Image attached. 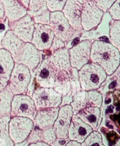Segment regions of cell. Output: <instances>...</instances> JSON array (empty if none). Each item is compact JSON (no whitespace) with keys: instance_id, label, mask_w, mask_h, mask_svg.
I'll return each instance as SVG.
<instances>
[{"instance_id":"6da1fadb","label":"cell","mask_w":120,"mask_h":146,"mask_svg":"<svg viewBox=\"0 0 120 146\" xmlns=\"http://www.w3.org/2000/svg\"><path fill=\"white\" fill-rule=\"evenodd\" d=\"M90 62L102 67L108 76L111 75L119 67V50L110 43L95 40L91 45Z\"/></svg>"},{"instance_id":"7a4b0ae2","label":"cell","mask_w":120,"mask_h":146,"mask_svg":"<svg viewBox=\"0 0 120 146\" xmlns=\"http://www.w3.org/2000/svg\"><path fill=\"white\" fill-rule=\"evenodd\" d=\"M79 80L82 90H98L107 79L108 75L98 64L89 62L78 70Z\"/></svg>"},{"instance_id":"3957f363","label":"cell","mask_w":120,"mask_h":146,"mask_svg":"<svg viewBox=\"0 0 120 146\" xmlns=\"http://www.w3.org/2000/svg\"><path fill=\"white\" fill-rule=\"evenodd\" d=\"M31 79L30 70L22 64L15 63L8 86L14 95L24 94L27 91Z\"/></svg>"},{"instance_id":"277c9868","label":"cell","mask_w":120,"mask_h":146,"mask_svg":"<svg viewBox=\"0 0 120 146\" xmlns=\"http://www.w3.org/2000/svg\"><path fill=\"white\" fill-rule=\"evenodd\" d=\"M102 103V95L98 90H82L75 92L72 96L70 103L73 113L76 114L80 110L88 107L100 108Z\"/></svg>"},{"instance_id":"5b68a950","label":"cell","mask_w":120,"mask_h":146,"mask_svg":"<svg viewBox=\"0 0 120 146\" xmlns=\"http://www.w3.org/2000/svg\"><path fill=\"white\" fill-rule=\"evenodd\" d=\"M34 127L33 120L28 117H11L8 123L9 135L15 144L25 141Z\"/></svg>"},{"instance_id":"8992f818","label":"cell","mask_w":120,"mask_h":146,"mask_svg":"<svg viewBox=\"0 0 120 146\" xmlns=\"http://www.w3.org/2000/svg\"><path fill=\"white\" fill-rule=\"evenodd\" d=\"M49 25L52 28L54 36L63 42H68L78 34L69 24L67 19L61 11L50 13Z\"/></svg>"},{"instance_id":"52a82bcc","label":"cell","mask_w":120,"mask_h":146,"mask_svg":"<svg viewBox=\"0 0 120 146\" xmlns=\"http://www.w3.org/2000/svg\"><path fill=\"white\" fill-rule=\"evenodd\" d=\"M37 109L32 97L24 94L14 95L11 104L10 117L20 116L33 120Z\"/></svg>"},{"instance_id":"ba28073f","label":"cell","mask_w":120,"mask_h":146,"mask_svg":"<svg viewBox=\"0 0 120 146\" xmlns=\"http://www.w3.org/2000/svg\"><path fill=\"white\" fill-rule=\"evenodd\" d=\"M32 98L37 109L59 107L62 96L57 92L53 88L38 87L35 89Z\"/></svg>"},{"instance_id":"9c48e42d","label":"cell","mask_w":120,"mask_h":146,"mask_svg":"<svg viewBox=\"0 0 120 146\" xmlns=\"http://www.w3.org/2000/svg\"><path fill=\"white\" fill-rule=\"evenodd\" d=\"M92 43L89 40H84L68 50L71 67L79 70L90 62Z\"/></svg>"},{"instance_id":"30bf717a","label":"cell","mask_w":120,"mask_h":146,"mask_svg":"<svg viewBox=\"0 0 120 146\" xmlns=\"http://www.w3.org/2000/svg\"><path fill=\"white\" fill-rule=\"evenodd\" d=\"M54 34L49 25L34 24V30L31 42L39 51L50 48Z\"/></svg>"},{"instance_id":"8fae6325","label":"cell","mask_w":120,"mask_h":146,"mask_svg":"<svg viewBox=\"0 0 120 146\" xmlns=\"http://www.w3.org/2000/svg\"><path fill=\"white\" fill-rule=\"evenodd\" d=\"M103 14L104 12L92 0L84 2L81 14L82 29L88 31L96 27L100 22Z\"/></svg>"},{"instance_id":"7c38bea8","label":"cell","mask_w":120,"mask_h":146,"mask_svg":"<svg viewBox=\"0 0 120 146\" xmlns=\"http://www.w3.org/2000/svg\"><path fill=\"white\" fill-rule=\"evenodd\" d=\"M57 68L49 58L44 59L37 66L35 81L38 87L53 88L55 81Z\"/></svg>"},{"instance_id":"4fadbf2b","label":"cell","mask_w":120,"mask_h":146,"mask_svg":"<svg viewBox=\"0 0 120 146\" xmlns=\"http://www.w3.org/2000/svg\"><path fill=\"white\" fill-rule=\"evenodd\" d=\"M74 115L70 104L59 107L58 116L53 124V128L58 138H68V129Z\"/></svg>"},{"instance_id":"5bb4252c","label":"cell","mask_w":120,"mask_h":146,"mask_svg":"<svg viewBox=\"0 0 120 146\" xmlns=\"http://www.w3.org/2000/svg\"><path fill=\"white\" fill-rule=\"evenodd\" d=\"M83 3V0H67L62 10L70 26L77 31L82 29L81 14Z\"/></svg>"},{"instance_id":"9a60e30c","label":"cell","mask_w":120,"mask_h":146,"mask_svg":"<svg viewBox=\"0 0 120 146\" xmlns=\"http://www.w3.org/2000/svg\"><path fill=\"white\" fill-rule=\"evenodd\" d=\"M35 22L32 17L26 14L19 19L10 22L11 30L24 42H31L34 30Z\"/></svg>"},{"instance_id":"2e32d148","label":"cell","mask_w":120,"mask_h":146,"mask_svg":"<svg viewBox=\"0 0 120 146\" xmlns=\"http://www.w3.org/2000/svg\"><path fill=\"white\" fill-rule=\"evenodd\" d=\"M93 130L91 126L74 114L68 129V138L70 140L82 143Z\"/></svg>"},{"instance_id":"e0dca14e","label":"cell","mask_w":120,"mask_h":146,"mask_svg":"<svg viewBox=\"0 0 120 146\" xmlns=\"http://www.w3.org/2000/svg\"><path fill=\"white\" fill-rule=\"evenodd\" d=\"M25 43V42L16 36L11 30L6 33L1 42L2 48L10 52L14 63H17Z\"/></svg>"},{"instance_id":"ac0fdd59","label":"cell","mask_w":120,"mask_h":146,"mask_svg":"<svg viewBox=\"0 0 120 146\" xmlns=\"http://www.w3.org/2000/svg\"><path fill=\"white\" fill-rule=\"evenodd\" d=\"M40 52L31 43L25 42L24 48L15 63L22 64L27 66L31 71H33L40 64Z\"/></svg>"},{"instance_id":"d6986e66","label":"cell","mask_w":120,"mask_h":146,"mask_svg":"<svg viewBox=\"0 0 120 146\" xmlns=\"http://www.w3.org/2000/svg\"><path fill=\"white\" fill-rule=\"evenodd\" d=\"M59 107L38 110L33 120L34 126L44 130L53 127L58 116Z\"/></svg>"},{"instance_id":"ffe728a7","label":"cell","mask_w":120,"mask_h":146,"mask_svg":"<svg viewBox=\"0 0 120 146\" xmlns=\"http://www.w3.org/2000/svg\"><path fill=\"white\" fill-rule=\"evenodd\" d=\"M13 59L7 50L0 49V91L5 88L8 80L14 66Z\"/></svg>"},{"instance_id":"44dd1931","label":"cell","mask_w":120,"mask_h":146,"mask_svg":"<svg viewBox=\"0 0 120 146\" xmlns=\"http://www.w3.org/2000/svg\"><path fill=\"white\" fill-rule=\"evenodd\" d=\"M2 2L5 15L10 22L16 21L27 14V9L17 0H1Z\"/></svg>"},{"instance_id":"7402d4cb","label":"cell","mask_w":120,"mask_h":146,"mask_svg":"<svg viewBox=\"0 0 120 146\" xmlns=\"http://www.w3.org/2000/svg\"><path fill=\"white\" fill-rule=\"evenodd\" d=\"M53 88L62 96L71 94V85L68 73L64 70H57Z\"/></svg>"},{"instance_id":"603a6c76","label":"cell","mask_w":120,"mask_h":146,"mask_svg":"<svg viewBox=\"0 0 120 146\" xmlns=\"http://www.w3.org/2000/svg\"><path fill=\"white\" fill-rule=\"evenodd\" d=\"M84 123L91 126L93 130L98 125L101 116L100 108L97 107H88L80 110L76 114Z\"/></svg>"},{"instance_id":"cb8c5ba5","label":"cell","mask_w":120,"mask_h":146,"mask_svg":"<svg viewBox=\"0 0 120 146\" xmlns=\"http://www.w3.org/2000/svg\"><path fill=\"white\" fill-rule=\"evenodd\" d=\"M49 58L57 70H64L68 71L71 67L67 48L63 47L54 51Z\"/></svg>"},{"instance_id":"d4e9b609","label":"cell","mask_w":120,"mask_h":146,"mask_svg":"<svg viewBox=\"0 0 120 146\" xmlns=\"http://www.w3.org/2000/svg\"><path fill=\"white\" fill-rule=\"evenodd\" d=\"M14 95L8 85L0 91V117L10 116L11 104Z\"/></svg>"},{"instance_id":"484cf974","label":"cell","mask_w":120,"mask_h":146,"mask_svg":"<svg viewBox=\"0 0 120 146\" xmlns=\"http://www.w3.org/2000/svg\"><path fill=\"white\" fill-rule=\"evenodd\" d=\"M10 116L0 117V146H15L8 131Z\"/></svg>"},{"instance_id":"4316f807","label":"cell","mask_w":120,"mask_h":146,"mask_svg":"<svg viewBox=\"0 0 120 146\" xmlns=\"http://www.w3.org/2000/svg\"><path fill=\"white\" fill-rule=\"evenodd\" d=\"M48 9L46 0H30L27 9V14L31 17L38 16Z\"/></svg>"},{"instance_id":"83f0119b","label":"cell","mask_w":120,"mask_h":146,"mask_svg":"<svg viewBox=\"0 0 120 146\" xmlns=\"http://www.w3.org/2000/svg\"><path fill=\"white\" fill-rule=\"evenodd\" d=\"M82 146H105L102 135L100 132L93 130L92 132L81 143Z\"/></svg>"},{"instance_id":"f1b7e54d","label":"cell","mask_w":120,"mask_h":146,"mask_svg":"<svg viewBox=\"0 0 120 146\" xmlns=\"http://www.w3.org/2000/svg\"><path fill=\"white\" fill-rule=\"evenodd\" d=\"M110 42L114 46L119 50L120 47V22L113 20L111 22L110 30Z\"/></svg>"},{"instance_id":"f546056e","label":"cell","mask_w":120,"mask_h":146,"mask_svg":"<svg viewBox=\"0 0 120 146\" xmlns=\"http://www.w3.org/2000/svg\"><path fill=\"white\" fill-rule=\"evenodd\" d=\"M70 76L71 85V93L72 96L75 92L81 90L80 83L79 80V75H78V70L76 68L71 67L69 70L67 71Z\"/></svg>"},{"instance_id":"4dcf8cb0","label":"cell","mask_w":120,"mask_h":146,"mask_svg":"<svg viewBox=\"0 0 120 146\" xmlns=\"http://www.w3.org/2000/svg\"><path fill=\"white\" fill-rule=\"evenodd\" d=\"M25 141L28 144L42 141V130L34 126Z\"/></svg>"},{"instance_id":"1f68e13d","label":"cell","mask_w":120,"mask_h":146,"mask_svg":"<svg viewBox=\"0 0 120 146\" xmlns=\"http://www.w3.org/2000/svg\"><path fill=\"white\" fill-rule=\"evenodd\" d=\"M67 0H46L48 9L53 12L62 11Z\"/></svg>"},{"instance_id":"d6a6232c","label":"cell","mask_w":120,"mask_h":146,"mask_svg":"<svg viewBox=\"0 0 120 146\" xmlns=\"http://www.w3.org/2000/svg\"><path fill=\"white\" fill-rule=\"evenodd\" d=\"M57 139L53 127H50L42 130V141L51 145Z\"/></svg>"},{"instance_id":"836d02e7","label":"cell","mask_w":120,"mask_h":146,"mask_svg":"<svg viewBox=\"0 0 120 146\" xmlns=\"http://www.w3.org/2000/svg\"><path fill=\"white\" fill-rule=\"evenodd\" d=\"M119 0H116L114 3L108 9L109 14L113 20H119L120 19V7Z\"/></svg>"},{"instance_id":"e575fe53","label":"cell","mask_w":120,"mask_h":146,"mask_svg":"<svg viewBox=\"0 0 120 146\" xmlns=\"http://www.w3.org/2000/svg\"><path fill=\"white\" fill-rule=\"evenodd\" d=\"M50 11L47 10L42 14L33 17V20L35 23H41L44 25H49Z\"/></svg>"},{"instance_id":"d590c367","label":"cell","mask_w":120,"mask_h":146,"mask_svg":"<svg viewBox=\"0 0 120 146\" xmlns=\"http://www.w3.org/2000/svg\"><path fill=\"white\" fill-rule=\"evenodd\" d=\"M103 12H106L116 0H92Z\"/></svg>"},{"instance_id":"8d00e7d4","label":"cell","mask_w":120,"mask_h":146,"mask_svg":"<svg viewBox=\"0 0 120 146\" xmlns=\"http://www.w3.org/2000/svg\"><path fill=\"white\" fill-rule=\"evenodd\" d=\"M65 47V43L61 39L54 36L51 46L50 47L51 51H55L58 49L63 48Z\"/></svg>"},{"instance_id":"74e56055","label":"cell","mask_w":120,"mask_h":146,"mask_svg":"<svg viewBox=\"0 0 120 146\" xmlns=\"http://www.w3.org/2000/svg\"><path fill=\"white\" fill-rule=\"evenodd\" d=\"M69 139H62V138H58L55 139V140L50 145L51 146H65L66 144L69 141Z\"/></svg>"},{"instance_id":"f35d334b","label":"cell","mask_w":120,"mask_h":146,"mask_svg":"<svg viewBox=\"0 0 120 146\" xmlns=\"http://www.w3.org/2000/svg\"><path fill=\"white\" fill-rule=\"evenodd\" d=\"M28 146H51V145L44 141H39L35 143L29 144Z\"/></svg>"},{"instance_id":"ab89813d","label":"cell","mask_w":120,"mask_h":146,"mask_svg":"<svg viewBox=\"0 0 120 146\" xmlns=\"http://www.w3.org/2000/svg\"><path fill=\"white\" fill-rule=\"evenodd\" d=\"M65 146H82L81 143L74 140H69Z\"/></svg>"},{"instance_id":"60d3db41","label":"cell","mask_w":120,"mask_h":146,"mask_svg":"<svg viewBox=\"0 0 120 146\" xmlns=\"http://www.w3.org/2000/svg\"><path fill=\"white\" fill-rule=\"evenodd\" d=\"M22 5H23L25 9H28L30 0H17Z\"/></svg>"},{"instance_id":"b9f144b4","label":"cell","mask_w":120,"mask_h":146,"mask_svg":"<svg viewBox=\"0 0 120 146\" xmlns=\"http://www.w3.org/2000/svg\"><path fill=\"white\" fill-rule=\"evenodd\" d=\"M5 15V10H4V6L0 0V19L2 18Z\"/></svg>"},{"instance_id":"7bdbcfd3","label":"cell","mask_w":120,"mask_h":146,"mask_svg":"<svg viewBox=\"0 0 120 146\" xmlns=\"http://www.w3.org/2000/svg\"><path fill=\"white\" fill-rule=\"evenodd\" d=\"M114 146H120V140L118 139Z\"/></svg>"},{"instance_id":"ee69618b","label":"cell","mask_w":120,"mask_h":146,"mask_svg":"<svg viewBox=\"0 0 120 146\" xmlns=\"http://www.w3.org/2000/svg\"><path fill=\"white\" fill-rule=\"evenodd\" d=\"M5 29V25L2 23H0V31Z\"/></svg>"},{"instance_id":"f6af8a7d","label":"cell","mask_w":120,"mask_h":146,"mask_svg":"<svg viewBox=\"0 0 120 146\" xmlns=\"http://www.w3.org/2000/svg\"><path fill=\"white\" fill-rule=\"evenodd\" d=\"M88 1V0H83V2H85V1Z\"/></svg>"}]
</instances>
